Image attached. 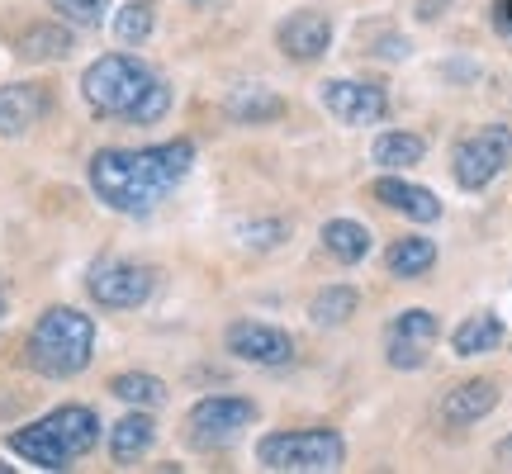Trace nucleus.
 Instances as JSON below:
<instances>
[{
    "instance_id": "dca6fc26",
    "label": "nucleus",
    "mask_w": 512,
    "mask_h": 474,
    "mask_svg": "<svg viewBox=\"0 0 512 474\" xmlns=\"http://www.w3.org/2000/svg\"><path fill=\"white\" fill-rule=\"evenodd\" d=\"M152 441H157V422L147 418V408H138V413H128L110 427V456L119 465H133L152 451Z\"/></svg>"
},
{
    "instance_id": "2f4dec72",
    "label": "nucleus",
    "mask_w": 512,
    "mask_h": 474,
    "mask_svg": "<svg viewBox=\"0 0 512 474\" xmlns=\"http://www.w3.org/2000/svg\"><path fill=\"white\" fill-rule=\"evenodd\" d=\"M0 313H5V294H0Z\"/></svg>"
},
{
    "instance_id": "6e6552de",
    "label": "nucleus",
    "mask_w": 512,
    "mask_h": 474,
    "mask_svg": "<svg viewBox=\"0 0 512 474\" xmlns=\"http://www.w3.org/2000/svg\"><path fill=\"white\" fill-rule=\"evenodd\" d=\"M437 318L427 309H403L389 328H384V361L394 370H422L427 365V351L437 342Z\"/></svg>"
},
{
    "instance_id": "a878e982",
    "label": "nucleus",
    "mask_w": 512,
    "mask_h": 474,
    "mask_svg": "<svg viewBox=\"0 0 512 474\" xmlns=\"http://www.w3.org/2000/svg\"><path fill=\"white\" fill-rule=\"evenodd\" d=\"M152 24H157V5L152 0H128L124 10L114 15V38L119 43H147V34H152Z\"/></svg>"
},
{
    "instance_id": "7c9ffc66",
    "label": "nucleus",
    "mask_w": 512,
    "mask_h": 474,
    "mask_svg": "<svg viewBox=\"0 0 512 474\" xmlns=\"http://www.w3.org/2000/svg\"><path fill=\"white\" fill-rule=\"evenodd\" d=\"M0 474H10V465H5V460H0Z\"/></svg>"
},
{
    "instance_id": "cd10ccee",
    "label": "nucleus",
    "mask_w": 512,
    "mask_h": 474,
    "mask_svg": "<svg viewBox=\"0 0 512 474\" xmlns=\"http://www.w3.org/2000/svg\"><path fill=\"white\" fill-rule=\"evenodd\" d=\"M280 237H285V223H242V242H247V247H275V242H280Z\"/></svg>"
},
{
    "instance_id": "f3484780",
    "label": "nucleus",
    "mask_w": 512,
    "mask_h": 474,
    "mask_svg": "<svg viewBox=\"0 0 512 474\" xmlns=\"http://www.w3.org/2000/svg\"><path fill=\"white\" fill-rule=\"evenodd\" d=\"M223 110L233 124H275L285 114V100L271 86H238V91L223 100Z\"/></svg>"
},
{
    "instance_id": "2eb2a0df",
    "label": "nucleus",
    "mask_w": 512,
    "mask_h": 474,
    "mask_svg": "<svg viewBox=\"0 0 512 474\" xmlns=\"http://www.w3.org/2000/svg\"><path fill=\"white\" fill-rule=\"evenodd\" d=\"M43 427L53 432L57 441H62V451L67 456H86L95 441H100V418H95L91 408H81V403H67V408H53L48 418H43Z\"/></svg>"
},
{
    "instance_id": "aec40b11",
    "label": "nucleus",
    "mask_w": 512,
    "mask_h": 474,
    "mask_svg": "<svg viewBox=\"0 0 512 474\" xmlns=\"http://www.w3.org/2000/svg\"><path fill=\"white\" fill-rule=\"evenodd\" d=\"M498 342H503L498 313H470V318L451 332V351H456V356H489V351H498Z\"/></svg>"
},
{
    "instance_id": "bb28decb",
    "label": "nucleus",
    "mask_w": 512,
    "mask_h": 474,
    "mask_svg": "<svg viewBox=\"0 0 512 474\" xmlns=\"http://www.w3.org/2000/svg\"><path fill=\"white\" fill-rule=\"evenodd\" d=\"M57 10V19H67L76 29H95L105 19V0H48Z\"/></svg>"
},
{
    "instance_id": "9d476101",
    "label": "nucleus",
    "mask_w": 512,
    "mask_h": 474,
    "mask_svg": "<svg viewBox=\"0 0 512 474\" xmlns=\"http://www.w3.org/2000/svg\"><path fill=\"white\" fill-rule=\"evenodd\" d=\"M318 95H323V110L351 128L380 124L384 114H389V95H384L375 81H328Z\"/></svg>"
},
{
    "instance_id": "a211bd4d",
    "label": "nucleus",
    "mask_w": 512,
    "mask_h": 474,
    "mask_svg": "<svg viewBox=\"0 0 512 474\" xmlns=\"http://www.w3.org/2000/svg\"><path fill=\"white\" fill-rule=\"evenodd\" d=\"M10 451H15V456H24L29 465H38V470H67V465H72V456L62 451V441H57L43 422H34V427L15 432V437H10Z\"/></svg>"
},
{
    "instance_id": "9b49d317",
    "label": "nucleus",
    "mask_w": 512,
    "mask_h": 474,
    "mask_svg": "<svg viewBox=\"0 0 512 474\" xmlns=\"http://www.w3.org/2000/svg\"><path fill=\"white\" fill-rule=\"evenodd\" d=\"M280 53L294 57V62H313L332 48V19L323 10H294L290 19H280Z\"/></svg>"
},
{
    "instance_id": "c756f323",
    "label": "nucleus",
    "mask_w": 512,
    "mask_h": 474,
    "mask_svg": "<svg viewBox=\"0 0 512 474\" xmlns=\"http://www.w3.org/2000/svg\"><path fill=\"white\" fill-rule=\"evenodd\" d=\"M498 456H503V460H512V437L503 441V446H498Z\"/></svg>"
},
{
    "instance_id": "4be33fe9",
    "label": "nucleus",
    "mask_w": 512,
    "mask_h": 474,
    "mask_svg": "<svg viewBox=\"0 0 512 474\" xmlns=\"http://www.w3.org/2000/svg\"><path fill=\"white\" fill-rule=\"evenodd\" d=\"M370 157H375L384 171H408V166H418L422 157H427V143H422L418 133L394 128V133H380V138H375V152H370Z\"/></svg>"
},
{
    "instance_id": "ddd939ff",
    "label": "nucleus",
    "mask_w": 512,
    "mask_h": 474,
    "mask_svg": "<svg viewBox=\"0 0 512 474\" xmlns=\"http://www.w3.org/2000/svg\"><path fill=\"white\" fill-rule=\"evenodd\" d=\"M48 114V91L34 81H15V86H0V138H19L29 133Z\"/></svg>"
},
{
    "instance_id": "f257e3e1",
    "label": "nucleus",
    "mask_w": 512,
    "mask_h": 474,
    "mask_svg": "<svg viewBox=\"0 0 512 474\" xmlns=\"http://www.w3.org/2000/svg\"><path fill=\"white\" fill-rule=\"evenodd\" d=\"M190 166H195V147L185 138L138 147V152L105 147L91 157V190L119 214H147L162 195H171L190 176Z\"/></svg>"
},
{
    "instance_id": "f8f14e48",
    "label": "nucleus",
    "mask_w": 512,
    "mask_h": 474,
    "mask_svg": "<svg viewBox=\"0 0 512 474\" xmlns=\"http://www.w3.org/2000/svg\"><path fill=\"white\" fill-rule=\"evenodd\" d=\"M370 195L384 204V209H394L403 219L413 223H437L441 219V200L427 190V185H413L403 181V176H380V181L370 185Z\"/></svg>"
},
{
    "instance_id": "1a4fd4ad",
    "label": "nucleus",
    "mask_w": 512,
    "mask_h": 474,
    "mask_svg": "<svg viewBox=\"0 0 512 474\" xmlns=\"http://www.w3.org/2000/svg\"><path fill=\"white\" fill-rule=\"evenodd\" d=\"M228 351L247 365H261V370H275V365L294 361L290 332L271 328V323H252V318H242V323L228 328Z\"/></svg>"
},
{
    "instance_id": "7ed1b4c3",
    "label": "nucleus",
    "mask_w": 512,
    "mask_h": 474,
    "mask_svg": "<svg viewBox=\"0 0 512 474\" xmlns=\"http://www.w3.org/2000/svg\"><path fill=\"white\" fill-rule=\"evenodd\" d=\"M95 356V323L76 309H48L24 342V361L48 380H72Z\"/></svg>"
},
{
    "instance_id": "5701e85b",
    "label": "nucleus",
    "mask_w": 512,
    "mask_h": 474,
    "mask_svg": "<svg viewBox=\"0 0 512 474\" xmlns=\"http://www.w3.org/2000/svg\"><path fill=\"white\" fill-rule=\"evenodd\" d=\"M356 309H361V294L347 290V285H328V290L313 294L309 318H313V328H342Z\"/></svg>"
},
{
    "instance_id": "39448f33",
    "label": "nucleus",
    "mask_w": 512,
    "mask_h": 474,
    "mask_svg": "<svg viewBox=\"0 0 512 474\" xmlns=\"http://www.w3.org/2000/svg\"><path fill=\"white\" fill-rule=\"evenodd\" d=\"M512 162V128L508 124H489L470 133L465 143L451 152V176L460 190H484L503 176V166Z\"/></svg>"
},
{
    "instance_id": "6ab92c4d",
    "label": "nucleus",
    "mask_w": 512,
    "mask_h": 474,
    "mask_svg": "<svg viewBox=\"0 0 512 474\" xmlns=\"http://www.w3.org/2000/svg\"><path fill=\"white\" fill-rule=\"evenodd\" d=\"M384 266L389 275H399V280H418L437 266V242L432 237H399L389 252H384Z\"/></svg>"
},
{
    "instance_id": "412c9836",
    "label": "nucleus",
    "mask_w": 512,
    "mask_h": 474,
    "mask_svg": "<svg viewBox=\"0 0 512 474\" xmlns=\"http://www.w3.org/2000/svg\"><path fill=\"white\" fill-rule=\"evenodd\" d=\"M323 247H328V256H337L342 266H356V261H366V252H370V228L356 219H332V223H323Z\"/></svg>"
},
{
    "instance_id": "c85d7f7f",
    "label": "nucleus",
    "mask_w": 512,
    "mask_h": 474,
    "mask_svg": "<svg viewBox=\"0 0 512 474\" xmlns=\"http://www.w3.org/2000/svg\"><path fill=\"white\" fill-rule=\"evenodd\" d=\"M494 29L503 38H512V0H494Z\"/></svg>"
},
{
    "instance_id": "20e7f679",
    "label": "nucleus",
    "mask_w": 512,
    "mask_h": 474,
    "mask_svg": "<svg viewBox=\"0 0 512 474\" xmlns=\"http://www.w3.org/2000/svg\"><path fill=\"white\" fill-rule=\"evenodd\" d=\"M256 460L280 474H328L347 460V441L337 437V432H328V427L271 432V437L256 441Z\"/></svg>"
},
{
    "instance_id": "4468645a",
    "label": "nucleus",
    "mask_w": 512,
    "mask_h": 474,
    "mask_svg": "<svg viewBox=\"0 0 512 474\" xmlns=\"http://www.w3.org/2000/svg\"><path fill=\"white\" fill-rule=\"evenodd\" d=\"M498 408V384L494 380H465L441 399V422L446 427H470V422L489 418Z\"/></svg>"
},
{
    "instance_id": "393cba45",
    "label": "nucleus",
    "mask_w": 512,
    "mask_h": 474,
    "mask_svg": "<svg viewBox=\"0 0 512 474\" xmlns=\"http://www.w3.org/2000/svg\"><path fill=\"white\" fill-rule=\"evenodd\" d=\"M114 399L133 403V408H162L166 403V384L157 375H143V370H128V375H114L110 380Z\"/></svg>"
},
{
    "instance_id": "423d86ee",
    "label": "nucleus",
    "mask_w": 512,
    "mask_h": 474,
    "mask_svg": "<svg viewBox=\"0 0 512 474\" xmlns=\"http://www.w3.org/2000/svg\"><path fill=\"white\" fill-rule=\"evenodd\" d=\"M256 422V403L252 399H233V394H214V399H200L190 408V441L200 446V451H223V446H233V441L247 432Z\"/></svg>"
},
{
    "instance_id": "f03ea898",
    "label": "nucleus",
    "mask_w": 512,
    "mask_h": 474,
    "mask_svg": "<svg viewBox=\"0 0 512 474\" xmlns=\"http://www.w3.org/2000/svg\"><path fill=\"white\" fill-rule=\"evenodd\" d=\"M81 95L95 114L105 119H128V124H157L171 110V86L152 72L147 62L128 53L95 57L81 76Z\"/></svg>"
},
{
    "instance_id": "b1692460",
    "label": "nucleus",
    "mask_w": 512,
    "mask_h": 474,
    "mask_svg": "<svg viewBox=\"0 0 512 474\" xmlns=\"http://www.w3.org/2000/svg\"><path fill=\"white\" fill-rule=\"evenodd\" d=\"M19 53L29 57V62H62V57L72 53V34L57 29V24H34V29H24V38H19Z\"/></svg>"
},
{
    "instance_id": "0eeeda50",
    "label": "nucleus",
    "mask_w": 512,
    "mask_h": 474,
    "mask_svg": "<svg viewBox=\"0 0 512 474\" xmlns=\"http://www.w3.org/2000/svg\"><path fill=\"white\" fill-rule=\"evenodd\" d=\"M86 290L100 309H138L152 299V271L138 261H100L86 275Z\"/></svg>"
}]
</instances>
